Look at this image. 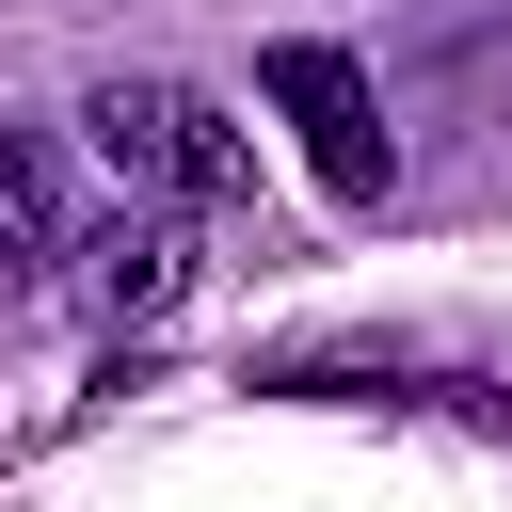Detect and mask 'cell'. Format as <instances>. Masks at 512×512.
<instances>
[{
	"label": "cell",
	"instance_id": "1",
	"mask_svg": "<svg viewBox=\"0 0 512 512\" xmlns=\"http://www.w3.org/2000/svg\"><path fill=\"white\" fill-rule=\"evenodd\" d=\"M80 128H96V160L128 176V208H240V192H256V144L224 128L208 80H96Z\"/></svg>",
	"mask_w": 512,
	"mask_h": 512
},
{
	"label": "cell",
	"instance_id": "2",
	"mask_svg": "<svg viewBox=\"0 0 512 512\" xmlns=\"http://www.w3.org/2000/svg\"><path fill=\"white\" fill-rule=\"evenodd\" d=\"M256 96L304 128V160H320V192H336V208H384V192H400V128H384V96H368V64H352V48L288 32V48H256Z\"/></svg>",
	"mask_w": 512,
	"mask_h": 512
},
{
	"label": "cell",
	"instance_id": "3",
	"mask_svg": "<svg viewBox=\"0 0 512 512\" xmlns=\"http://www.w3.org/2000/svg\"><path fill=\"white\" fill-rule=\"evenodd\" d=\"M64 272H80V304L128 336V320H160V304L192 288V240H176V208H112V224L64 240Z\"/></svg>",
	"mask_w": 512,
	"mask_h": 512
},
{
	"label": "cell",
	"instance_id": "4",
	"mask_svg": "<svg viewBox=\"0 0 512 512\" xmlns=\"http://www.w3.org/2000/svg\"><path fill=\"white\" fill-rule=\"evenodd\" d=\"M64 240H80V224H64V160H48L32 128H0V288H48Z\"/></svg>",
	"mask_w": 512,
	"mask_h": 512
}]
</instances>
